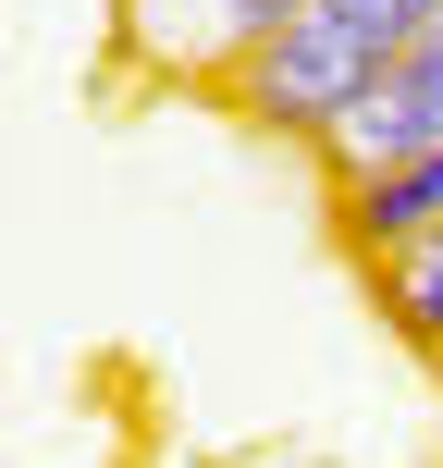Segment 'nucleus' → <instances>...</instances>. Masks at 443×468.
I'll use <instances>...</instances> for the list:
<instances>
[{
    "instance_id": "f257e3e1",
    "label": "nucleus",
    "mask_w": 443,
    "mask_h": 468,
    "mask_svg": "<svg viewBox=\"0 0 443 468\" xmlns=\"http://www.w3.org/2000/svg\"><path fill=\"white\" fill-rule=\"evenodd\" d=\"M431 148H443V13L395 49V74L357 99V123L321 161H332V186H370V173H406V161H431Z\"/></svg>"
},
{
    "instance_id": "f03ea898",
    "label": "nucleus",
    "mask_w": 443,
    "mask_h": 468,
    "mask_svg": "<svg viewBox=\"0 0 443 468\" xmlns=\"http://www.w3.org/2000/svg\"><path fill=\"white\" fill-rule=\"evenodd\" d=\"M345 234H357V259H395V247H419V234H443V148L406 161V173L345 186Z\"/></svg>"
},
{
    "instance_id": "7ed1b4c3",
    "label": "nucleus",
    "mask_w": 443,
    "mask_h": 468,
    "mask_svg": "<svg viewBox=\"0 0 443 468\" xmlns=\"http://www.w3.org/2000/svg\"><path fill=\"white\" fill-rule=\"evenodd\" d=\"M222 13H234V49H258V37H271V25H296L308 0H222Z\"/></svg>"
}]
</instances>
